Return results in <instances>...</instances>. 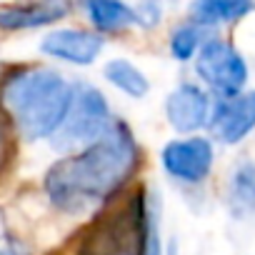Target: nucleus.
Returning a JSON list of instances; mask_svg holds the SVG:
<instances>
[{"mask_svg":"<svg viewBox=\"0 0 255 255\" xmlns=\"http://www.w3.org/2000/svg\"><path fill=\"white\" fill-rule=\"evenodd\" d=\"M103 78L115 88L120 90L123 95L133 98V100H143L148 93H150V80L148 75L130 60L125 58H113L103 65Z\"/></svg>","mask_w":255,"mask_h":255,"instance_id":"13","label":"nucleus"},{"mask_svg":"<svg viewBox=\"0 0 255 255\" xmlns=\"http://www.w3.org/2000/svg\"><path fill=\"white\" fill-rule=\"evenodd\" d=\"M225 208L233 220L255 218V160H238L225 180Z\"/></svg>","mask_w":255,"mask_h":255,"instance_id":"10","label":"nucleus"},{"mask_svg":"<svg viewBox=\"0 0 255 255\" xmlns=\"http://www.w3.org/2000/svg\"><path fill=\"white\" fill-rule=\"evenodd\" d=\"M75 83L53 68H25L3 83L0 103L25 140H43L63 125Z\"/></svg>","mask_w":255,"mask_h":255,"instance_id":"2","label":"nucleus"},{"mask_svg":"<svg viewBox=\"0 0 255 255\" xmlns=\"http://www.w3.org/2000/svg\"><path fill=\"white\" fill-rule=\"evenodd\" d=\"M195 75L215 98H233L245 90L250 70L243 53L230 40L208 38L195 55Z\"/></svg>","mask_w":255,"mask_h":255,"instance_id":"4","label":"nucleus"},{"mask_svg":"<svg viewBox=\"0 0 255 255\" xmlns=\"http://www.w3.org/2000/svg\"><path fill=\"white\" fill-rule=\"evenodd\" d=\"M213 100L205 88L195 83H180L165 98V118L168 125L180 135H200L210 123Z\"/></svg>","mask_w":255,"mask_h":255,"instance_id":"7","label":"nucleus"},{"mask_svg":"<svg viewBox=\"0 0 255 255\" xmlns=\"http://www.w3.org/2000/svg\"><path fill=\"white\" fill-rule=\"evenodd\" d=\"M115 120L118 118L113 115L110 103L100 88L90 83H75L68 115L58 128V133L50 138V145L63 155L80 153L103 140L115 125Z\"/></svg>","mask_w":255,"mask_h":255,"instance_id":"3","label":"nucleus"},{"mask_svg":"<svg viewBox=\"0 0 255 255\" xmlns=\"http://www.w3.org/2000/svg\"><path fill=\"white\" fill-rule=\"evenodd\" d=\"M255 10L253 0H193L190 18L200 28H218L238 23Z\"/></svg>","mask_w":255,"mask_h":255,"instance_id":"11","label":"nucleus"},{"mask_svg":"<svg viewBox=\"0 0 255 255\" xmlns=\"http://www.w3.org/2000/svg\"><path fill=\"white\" fill-rule=\"evenodd\" d=\"M205 40H208L205 38V28H200L195 23H185V25H178L170 33L168 48H170V55L178 63H188V60H193L200 53V48H203Z\"/></svg>","mask_w":255,"mask_h":255,"instance_id":"14","label":"nucleus"},{"mask_svg":"<svg viewBox=\"0 0 255 255\" xmlns=\"http://www.w3.org/2000/svg\"><path fill=\"white\" fill-rule=\"evenodd\" d=\"M208 130L220 145H238L255 130V90L233 98H215Z\"/></svg>","mask_w":255,"mask_h":255,"instance_id":"6","label":"nucleus"},{"mask_svg":"<svg viewBox=\"0 0 255 255\" xmlns=\"http://www.w3.org/2000/svg\"><path fill=\"white\" fill-rule=\"evenodd\" d=\"M138 160L140 150L130 128L115 120L103 140L55 160L45 173L43 188L55 210L78 215L115 195L135 173Z\"/></svg>","mask_w":255,"mask_h":255,"instance_id":"1","label":"nucleus"},{"mask_svg":"<svg viewBox=\"0 0 255 255\" xmlns=\"http://www.w3.org/2000/svg\"><path fill=\"white\" fill-rule=\"evenodd\" d=\"M105 48V40L95 30H80V28H58L50 30L40 40V53L48 58L88 68L93 65Z\"/></svg>","mask_w":255,"mask_h":255,"instance_id":"8","label":"nucleus"},{"mask_svg":"<svg viewBox=\"0 0 255 255\" xmlns=\"http://www.w3.org/2000/svg\"><path fill=\"white\" fill-rule=\"evenodd\" d=\"M165 175L180 185H203L215 165V145L203 135H185L168 140L160 150Z\"/></svg>","mask_w":255,"mask_h":255,"instance_id":"5","label":"nucleus"},{"mask_svg":"<svg viewBox=\"0 0 255 255\" xmlns=\"http://www.w3.org/2000/svg\"><path fill=\"white\" fill-rule=\"evenodd\" d=\"M0 255H25L15 243H5V245H0Z\"/></svg>","mask_w":255,"mask_h":255,"instance_id":"15","label":"nucleus"},{"mask_svg":"<svg viewBox=\"0 0 255 255\" xmlns=\"http://www.w3.org/2000/svg\"><path fill=\"white\" fill-rule=\"evenodd\" d=\"M68 3L43 0V3H23V5H0V30L18 33L53 25L68 15Z\"/></svg>","mask_w":255,"mask_h":255,"instance_id":"9","label":"nucleus"},{"mask_svg":"<svg viewBox=\"0 0 255 255\" xmlns=\"http://www.w3.org/2000/svg\"><path fill=\"white\" fill-rule=\"evenodd\" d=\"M88 20L98 33H123L138 25V10L123 0H85Z\"/></svg>","mask_w":255,"mask_h":255,"instance_id":"12","label":"nucleus"}]
</instances>
